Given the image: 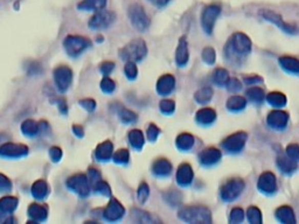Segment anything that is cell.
<instances>
[{"label":"cell","mask_w":299,"mask_h":224,"mask_svg":"<svg viewBox=\"0 0 299 224\" xmlns=\"http://www.w3.org/2000/svg\"><path fill=\"white\" fill-rule=\"evenodd\" d=\"M280 65L286 73L299 75V60L291 56H282L280 59Z\"/></svg>","instance_id":"27"},{"label":"cell","mask_w":299,"mask_h":224,"mask_svg":"<svg viewBox=\"0 0 299 224\" xmlns=\"http://www.w3.org/2000/svg\"><path fill=\"white\" fill-rule=\"evenodd\" d=\"M174 86H176V78L169 74L161 76L157 82V91L161 96L171 94L174 90Z\"/></svg>","instance_id":"19"},{"label":"cell","mask_w":299,"mask_h":224,"mask_svg":"<svg viewBox=\"0 0 299 224\" xmlns=\"http://www.w3.org/2000/svg\"><path fill=\"white\" fill-rule=\"evenodd\" d=\"M114 161L118 165H126L130 160V154H129V151L125 148H120L114 154Z\"/></svg>","instance_id":"40"},{"label":"cell","mask_w":299,"mask_h":224,"mask_svg":"<svg viewBox=\"0 0 299 224\" xmlns=\"http://www.w3.org/2000/svg\"><path fill=\"white\" fill-rule=\"evenodd\" d=\"M243 81L246 84L252 85V84H257V83H262L263 82V78L260 77L259 75H249V76H244Z\"/></svg>","instance_id":"59"},{"label":"cell","mask_w":299,"mask_h":224,"mask_svg":"<svg viewBox=\"0 0 299 224\" xmlns=\"http://www.w3.org/2000/svg\"><path fill=\"white\" fill-rule=\"evenodd\" d=\"M135 215V217H137L136 219L138 222H142V223H147V222H152L153 219L150 216V214L147 213H144V211H140V210H134L132 211Z\"/></svg>","instance_id":"54"},{"label":"cell","mask_w":299,"mask_h":224,"mask_svg":"<svg viewBox=\"0 0 299 224\" xmlns=\"http://www.w3.org/2000/svg\"><path fill=\"white\" fill-rule=\"evenodd\" d=\"M226 106L231 112H240L246 109L247 99L242 96H231L228 98Z\"/></svg>","instance_id":"30"},{"label":"cell","mask_w":299,"mask_h":224,"mask_svg":"<svg viewBox=\"0 0 299 224\" xmlns=\"http://www.w3.org/2000/svg\"><path fill=\"white\" fill-rule=\"evenodd\" d=\"M159 133H160L159 127H158L157 125H155V124H150V126L147 128V132H146L147 139L151 140V142H155V140H157Z\"/></svg>","instance_id":"53"},{"label":"cell","mask_w":299,"mask_h":224,"mask_svg":"<svg viewBox=\"0 0 299 224\" xmlns=\"http://www.w3.org/2000/svg\"><path fill=\"white\" fill-rule=\"evenodd\" d=\"M227 89L230 91V93H238L242 88V84L238 80V78H229L227 82Z\"/></svg>","instance_id":"52"},{"label":"cell","mask_w":299,"mask_h":224,"mask_svg":"<svg viewBox=\"0 0 299 224\" xmlns=\"http://www.w3.org/2000/svg\"><path fill=\"white\" fill-rule=\"evenodd\" d=\"M217 59V54L211 47H206L202 51V60L206 62L207 64H213Z\"/></svg>","instance_id":"46"},{"label":"cell","mask_w":299,"mask_h":224,"mask_svg":"<svg viewBox=\"0 0 299 224\" xmlns=\"http://www.w3.org/2000/svg\"><path fill=\"white\" fill-rule=\"evenodd\" d=\"M124 214H125V209L116 198H111L109 205L106 206V208L103 211V216L109 222L118 221V219L124 216Z\"/></svg>","instance_id":"16"},{"label":"cell","mask_w":299,"mask_h":224,"mask_svg":"<svg viewBox=\"0 0 299 224\" xmlns=\"http://www.w3.org/2000/svg\"><path fill=\"white\" fill-rule=\"evenodd\" d=\"M177 147L181 151H188L194 146V137L189 133H181L177 138Z\"/></svg>","instance_id":"35"},{"label":"cell","mask_w":299,"mask_h":224,"mask_svg":"<svg viewBox=\"0 0 299 224\" xmlns=\"http://www.w3.org/2000/svg\"><path fill=\"white\" fill-rule=\"evenodd\" d=\"M87 176H88L90 186L96 185L99 180H102L101 179V173H99L97 169H95V168H89L88 175H87Z\"/></svg>","instance_id":"51"},{"label":"cell","mask_w":299,"mask_h":224,"mask_svg":"<svg viewBox=\"0 0 299 224\" xmlns=\"http://www.w3.org/2000/svg\"><path fill=\"white\" fill-rule=\"evenodd\" d=\"M49 156H51V159L54 161V163H57V161L61 160L62 158V151L60 147H56L54 146L51 149H49Z\"/></svg>","instance_id":"56"},{"label":"cell","mask_w":299,"mask_h":224,"mask_svg":"<svg viewBox=\"0 0 299 224\" xmlns=\"http://www.w3.org/2000/svg\"><path fill=\"white\" fill-rule=\"evenodd\" d=\"M94 188V192L97 193V194H101L103 196H111V189H110V186L106 184L105 181L103 180H99L96 185L93 186Z\"/></svg>","instance_id":"42"},{"label":"cell","mask_w":299,"mask_h":224,"mask_svg":"<svg viewBox=\"0 0 299 224\" xmlns=\"http://www.w3.org/2000/svg\"><path fill=\"white\" fill-rule=\"evenodd\" d=\"M172 172V165L167 159L165 158H160V159L156 160L152 165V173L156 176H168Z\"/></svg>","instance_id":"22"},{"label":"cell","mask_w":299,"mask_h":224,"mask_svg":"<svg viewBox=\"0 0 299 224\" xmlns=\"http://www.w3.org/2000/svg\"><path fill=\"white\" fill-rule=\"evenodd\" d=\"M251 51V41L244 33H235L226 46V55L230 61H240Z\"/></svg>","instance_id":"1"},{"label":"cell","mask_w":299,"mask_h":224,"mask_svg":"<svg viewBox=\"0 0 299 224\" xmlns=\"http://www.w3.org/2000/svg\"><path fill=\"white\" fill-rule=\"evenodd\" d=\"M129 142H130L131 146L136 148V149H142L144 144H145V139H144V135L142 131L139 130H132L129 132Z\"/></svg>","instance_id":"33"},{"label":"cell","mask_w":299,"mask_h":224,"mask_svg":"<svg viewBox=\"0 0 299 224\" xmlns=\"http://www.w3.org/2000/svg\"><path fill=\"white\" fill-rule=\"evenodd\" d=\"M12 189V182L5 175L0 174V192H10Z\"/></svg>","instance_id":"55"},{"label":"cell","mask_w":299,"mask_h":224,"mask_svg":"<svg viewBox=\"0 0 299 224\" xmlns=\"http://www.w3.org/2000/svg\"><path fill=\"white\" fill-rule=\"evenodd\" d=\"M80 104L84 107V109L88 112H93L95 109H96V102H95L94 99H90V98L83 99V101L80 102Z\"/></svg>","instance_id":"57"},{"label":"cell","mask_w":299,"mask_h":224,"mask_svg":"<svg viewBox=\"0 0 299 224\" xmlns=\"http://www.w3.org/2000/svg\"><path fill=\"white\" fill-rule=\"evenodd\" d=\"M148 195H150V188L147 184H140V186L138 187V190H137V197H138V201L140 203H145L147 201L148 198Z\"/></svg>","instance_id":"45"},{"label":"cell","mask_w":299,"mask_h":224,"mask_svg":"<svg viewBox=\"0 0 299 224\" xmlns=\"http://www.w3.org/2000/svg\"><path fill=\"white\" fill-rule=\"evenodd\" d=\"M49 193V187L48 184L44 180H37L34 182V185L32 186V195L37 200L45 198Z\"/></svg>","instance_id":"32"},{"label":"cell","mask_w":299,"mask_h":224,"mask_svg":"<svg viewBox=\"0 0 299 224\" xmlns=\"http://www.w3.org/2000/svg\"><path fill=\"white\" fill-rule=\"evenodd\" d=\"M180 219L188 223H210L211 213L208 208L202 206L182 207L178 213Z\"/></svg>","instance_id":"2"},{"label":"cell","mask_w":299,"mask_h":224,"mask_svg":"<svg viewBox=\"0 0 299 224\" xmlns=\"http://www.w3.org/2000/svg\"><path fill=\"white\" fill-rule=\"evenodd\" d=\"M147 54V47L145 41L142 39L132 40L129 42L122 51L119 52L120 57L124 61H131V62H139L142 61Z\"/></svg>","instance_id":"3"},{"label":"cell","mask_w":299,"mask_h":224,"mask_svg":"<svg viewBox=\"0 0 299 224\" xmlns=\"http://www.w3.org/2000/svg\"><path fill=\"white\" fill-rule=\"evenodd\" d=\"M28 154V147L23 144L6 143L0 146V156L3 158H22Z\"/></svg>","instance_id":"14"},{"label":"cell","mask_w":299,"mask_h":224,"mask_svg":"<svg viewBox=\"0 0 299 224\" xmlns=\"http://www.w3.org/2000/svg\"><path fill=\"white\" fill-rule=\"evenodd\" d=\"M114 68H115L114 62L106 61V62H103V63L101 64L99 70H101L102 74L104 75V76H108V75H110V73L112 72V70H114Z\"/></svg>","instance_id":"58"},{"label":"cell","mask_w":299,"mask_h":224,"mask_svg":"<svg viewBox=\"0 0 299 224\" xmlns=\"http://www.w3.org/2000/svg\"><path fill=\"white\" fill-rule=\"evenodd\" d=\"M197 122L203 126H208L211 125L215 120H217V112L210 107H205V109H201L198 111L197 114Z\"/></svg>","instance_id":"23"},{"label":"cell","mask_w":299,"mask_h":224,"mask_svg":"<svg viewBox=\"0 0 299 224\" xmlns=\"http://www.w3.org/2000/svg\"><path fill=\"white\" fill-rule=\"evenodd\" d=\"M189 59L188 53V44H187V40L185 36H181L178 43V48L176 52V62L179 67H185Z\"/></svg>","instance_id":"21"},{"label":"cell","mask_w":299,"mask_h":224,"mask_svg":"<svg viewBox=\"0 0 299 224\" xmlns=\"http://www.w3.org/2000/svg\"><path fill=\"white\" fill-rule=\"evenodd\" d=\"M124 73H125V76L130 81H134L137 78V75H138V69H137L136 62L127 61L125 67H124Z\"/></svg>","instance_id":"43"},{"label":"cell","mask_w":299,"mask_h":224,"mask_svg":"<svg viewBox=\"0 0 299 224\" xmlns=\"http://www.w3.org/2000/svg\"><path fill=\"white\" fill-rule=\"evenodd\" d=\"M129 18H130L132 26L137 31L144 32L150 26V19L146 12H145L143 6L138 5V4H134V5L129 7Z\"/></svg>","instance_id":"5"},{"label":"cell","mask_w":299,"mask_h":224,"mask_svg":"<svg viewBox=\"0 0 299 224\" xmlns=\"http://www.w3.org/2000/svg\"><path fill=\"white\" fill-rule=\"evenodd\" d=\"M277 166L283 173L292 174L294 171H296L297 163L294 160H292L291 158H289L288 155L286 156L281 155V156H278V159H277Z\"/></svg>","instance_id":"28"},{"label":"cell","mask_w":299,"mask_h":224,"mask_svg":"<svg viewBox=\"0 0 299 224\" xmlns=\"http://www.w3.org/2000/svg\"><path fill=\"white\" fill-rule=\"evenodd\" d=\"M106 5V0H83L78 4V10L82 11H99Z\"/></svg>","instance_id":"31"},{"label":"cell","mask_w":299,"mask_h":224,"mask_svg":"<svg viewBox=\"0 0 299 224\" xmlns=\"http://www.w3.org/2000/svg\"><path fill=\"white\" fill-rule=\"evenodd\" d=\"M221 151L215 147H208L205 148L203 151L199 154V161L202 166H206V167H209V166H213L215 164H218L220 159H221Z\"/></svg>","instance_id":"17"},{"label":"cell","mask_w":299,"mask_h":224,"mask_svg":"<svg viewBox=\"0 0 299 224\" xmlns=\"http://www.w3.org/2000/svg\"><path fill=\"white\" fill-rule=\"evenodd\" d=\"M54 81H55L57 89H59L61 93L67 91L73 82L72 69L66 67V65L57 67L55 70H54Z\"/></svg>","instance_id":"11"},{"label":"cell","mask_w":299,"mask_h":224,"mask_svg":"<svg viewBox=\"0 0 299 224\" xmlns=\"http://www.w3.org/2000/svg\"><path fill=\"white\" fill-rule=\"evenodd\" d=\"M68 188L72 192L80 195L81 197H87L90 194V184L88 180V176L84 174H76V175L70 176L66 182Z\"/></svg>","instance_id":"7"},{"label":"cell","mask_w":299,"mask_h":224,"mask_svg":"<svg viewBox=\"0 0 299 224\" xmlns=\"http://www.w3.org/2000/svg\"><path fill=\"white\" fill-rule=\"evenodd\" d=\"M244 219V211L242 208H239V207H236V208L232 209L230 211V217H229V221L230 223H241Z\"/></svg>","instance_id":"48"},{"label":"cell","mask_w":299,"mask_h":224,"mask_svg":"<svg viewBox=\"0 0 299 224\" xmlns=\"http://www.w3.org/2000/svg\"><path fill=\"white\" fill-rule=\"evenodd\" d=\"M63 46L68 55L75 57L87 51V49L91 46V41L83 36L69 35L66 37V40L63 41Z\"/></svg>","instance_id":"4"},{"label":"cell","mask_w":299,"mask_h":224,"mask_svg":"<svg viewBox=\"0 0 299 224\" xmlns=\"http://www.w3.org/2000/svg\"><path fill=\"white\" fill-rule=\"evenodd\" d=\"M248 135L246 132H236L227 137L222 142V147L229 153H239L246 146Z\"/></svg>","instance_id":"9"},{"label":"cell","mask_w":299,"mask_h":224,"mask_svg":"<svg viewBox=\"0 0 299 224\" xmlns=\"http://www.w3.org/2000/svg\"><path fill=\"white\" fill-rule=\"evenodd\" d=\"M244 181L240 177L228 180L226 184L221 187V198L226 202H232L238 198L244 189Z\"/></svg>","instance_id":"6"},{"label":"cell","mask_w":299,"mask_h":224,"mask_svg":"<svg viewBox=\"0 0 299 224\" xmlns=\"http://www.w3.org/2000/svg\"><path fill=\"white\" fill-rule=\"evenodd\" d=\"M276 218L281 223L284 224H294L296 223V216L294 211L289 206H282L276 210Z\"/></svg>","instance_id":"24"},{"label":"cell","mask_w":299,"mask_h":224,"mask_svg":"<svg viewBox=\"0 0 299 224\" xmlns=\"http://www.w3.org/2000/svg\"><path fill=\"white\" fill-rule=\"evenodd\" d=\"M101 89H102V91H104L105 94H111V93H114L115 89H116L115 82L112 81L111 78H109L108 76H105V77L102 80V82H101Z\"/></svg>","instance_id":"50"},{"label":"cell","mask_w":299,"mask_h":224,"mask_svg":"<svg viewBox=\"0 0 299 224\" xmlns=\"http://www.w3.org/2000/svg\"><path fill=\"white\" fill-rule=\"evenodd\" d=\"M159 107L163 114L165 115H171L176 110V103L173 101H169V99H164V101L160 102Z\"/></svg>","instance_id":"47"},{"label":"cell","mask_w":299,"mask_h":224,"mask_svg":"<svg viewBox=\"0 0 299 224\" xmlns=\"http://www.w3.org/2000/svg\"><path fill=\"white\" fill-rule=\"evenodd\" d=\"M265 96L267 95H265L264 90L259 86H252L247 90V97L255 103H262L265 99Z\"/></svg>","instance_id":"38"},{"label":"cell","mask_w":299,"mask_h":224,"mask_svg":"<svg viewBox=\"0 0 299 224\" xmlns=\"http://www.w3.org/2000/svg\"><path fill=\"white\" fill-rule=\"evenodd\" d=\"M193 169L188 164H182L179 166L177 171V182L181 187H187L193 181Z\"/></svg>","instance_id":"18"},{"label":"cell","mask_w":299,"mask_h":224,"mask_svg":"<svg viewBox=\"0 0 299 224\" xmlns=\"http://www.w3.org/2000/svg\"><path fill=\"white\" fill-rule=\"evenodd\" d=\"M148 2L158 7H163L165 5H167V4L169 3V0H148Z\"/></svg>","instance_id":"61"},{"label":"cell","mask_w":299,"mask_h":224,"mask_svg":"<svg viewBox=\"0 0 299 224\" xmlns=\"http://www.w3.org/2000/svg\"><path fill=\"white\" fill-rule=\"evenodd\" d=\"M73 130H74V133L76 135L78 138H82V137L84 136V130H83V127L80 125H74Z\"/></svg>","instance_id":"60"},{"label":"cell","mask_w":299,"mask_h":224,"mask_svg":"<svg viewBox=\"0 0 299 224\" xmlns=\"http://www.w3.org/2000/svg\"><path fill=\"white\" fill-rule=\"evenodd\" d=\"M285 152H286V155H288L289 158H291V159L296 161V163H298L299 161V145H297V144L288 145Z\"/></svg>","instance_id":"49"},{"label":"cell","mask_w":299,"mask_h":224,"mask_svg":"<svg viewBox=\"0 0 299 224\" xmlns=\"http://www.w3.org/2000/svg\"><path fill=\"white\" fill-rule=\"evenodd\" d=\"M247 217L249 223L251 224H261L262 223V213L257 207H250L247 210Z\"/></svg>","instance_id":"39"},{"label":"cell","mask_w":299,"mask_h":224,"mask_svg":"<svg viewBox=\"0 0 299 224\" xmlns=\"http://www.w3.org/2000/svg\"><path fill=\"white\" fill-rule=\"evenodd\" d=\"M220 13H221V8L218 5H209L203 10L201 15V26L207 34L213 33L214 25L217 23Z\"/></svg>","instance_id":"8"},{"label":"cell","mask_w":299,"mask_h":224,"mask_svg":"<svg viewBox=\"0 0 299 224\" xmlns=\"http://www.w3.org/2000/svg\"><path fill=\"white\" fill-rule=\"evenodd\" d=\"M268 125L276 131L286 128L289 123V114L283 110H273L270 112L267 118Z\"/></svg>","instance_id":"13"},{"label":"cell","mask_w":299,"mask_h":224,"mask_svg":"<svg viewBox=\"0 0 299 224\" xmlns=\"http://www.w3.org/2000/svg\"><path fill=\"white\" fill-rule=\"evenodd\" d=\"M112 152H114V145L110 140H106L104 143H101L96 147L95 151V156L98 161H108L111 159Z\"/></svg>","instance_id":"25"},{"label":"cell","mask_w":299,"mask_h":224,"mask_svg":"<svg viewBox=\"0 0 299 224\" xmlns=\"http://www.w3.org/2000/svg\"><path fill=\"white\" fill-rule=\"evenodd\" d=\"M118 116L120 120H122L123 123H126V124H130V123H135L137 120V115L135 114L134 111L131 110H127V109H120L118 112Z\"/></svg>","instance_id":"41"},{"label":"cell","mask_w":299,"mask_h":224,"mask_svg":"<svg viewBox=\"0 0 299 224\" xmlns=\"http://www.w3.org/2000/svg\"><path fill=\"white\" fill-rule=\"evenodd\" d=\"M165 200L167 201L169 205H172V206H177V205H179V203L181 202V194L178 192V190H168L167 193L165 194Z\"/></svg>","instance_id":"44"},{"label":"cell","mask_w":299,"mask_h":224,"mask_svg":"<svg viewBox=\"0 0 299 224\" xmlns=\"http://www.w3.org/2000/svg\"><path fill=\"white\" fill-rule=\"evenodd\" d=\"M257 187L265 195H272L277 192V180L271 172H264L259 177Z\"/></svg>","instance_id":"15"},{"label":"cell","mask_w":299,"mask_h":224,"mask_svg":"<svg viewBox=\"0 0 299 224\" xmlns=\"http://www.w3.org/2000/svg\"><path fill=\"white\" fill-rule=\"evenodd\" d=\"M28 215L35 222H44L48 216L47 207L42 205H37V203H32L28 208Z\"/></svg>","instance_id":"26"},{"label":"cell","mask_w":299,"mask_h":224,"mask_svg":"<svg viewBox=\"0 0 299 224\" xmlns=\"http://www.w3.org/2000/svg\"><path fill=\"white\" fill-rule=\"evenodd\" d=\"M260 14L263 16V19L267 20V21L272 23L273 25H276L277 27H280L282 31H284L289 34H297L298 30L294 25H290L284 23V20L282 19V16L280 14H277L276 12H273L271 10H262L260 12Z\"/></svg>","instance_id":"12"},{"label":"cell","mask_w":299,"mask_h":224,"mask_svg":"<svg viewBox=\"0 0 299 224\" xmlns=\"http://www.w3.org/2000/svg\"><path fill=\"white\" fill-rule=\"evenodd\" d=\"M265 99L270 105L275 107H283L286 104V96L284 94L278 93V91H272V93L268 94L265 96Z\"/></svg>","instance_id":"34"},{"label":"cell","mask_w":299,"mask_h":224,"mask_svg":"<svg viewBox=\"0 0 299 224\" xmlns=\"http://www.w3.org/2000/svg\"><path fill=\"white\" fill-rule=\"evenodd\" d=\"M194 98L199 104H207L213 98V90H211V88H208V86H205V88L198 90L195 93Z\"/></svg>","instance_id":"36"},{"label":"cell","mask_w":299,"mask_h":224,"mask_svg":"<svg viewBox=\"0 0 299 224\" xmlns=\"http://www.w3.org/2000/svg\"><path fill=\"white\" fill-rule=\"evenodd\" d=\"M48 125L45 122L36 123L35 120L27 119L22 124V131L26 137H35L40 133L41 131H45Z\"/></svg>","instance_id":"20"},{"label":"cell","mask_w":299,"mask_h":224,"mask_svg":"<svg viewBox=\"0 0 299 224\" xmlns=\"http://www.w3.org/2000/svg\"><path fill=\"white\" fill-rule=\"evenodd\" d=\"M211 78H213V82L217 85L224 86L227 84L228 80H229V73H228L227 70L223 69V68H218V69H215V72L213 73V76H211Z\"/></svg>","instance_id":"37"},{"label":"cell","mask_w":299,"mask_h":224,"mask_svg":"<svg viewBox=\"0 0 299 224\" xmlns=\"http://www.w3.org/2000/svg\"><path fill=\"white\" fill-rule=\"evenodd\" d=\"M19 200L13 196H4L0 198V211L3 214H12L18 207Z\"/></svg>","instance_id":"29"},{"label":"cell","mask_w":299,"mask_h":224,"mask_svg":"<svg viewBox=\"0 0 299 224\" xmlns=\"http://www.w3.org/2000/svg\"><path fill=\"white\" fill-rule=\"evenodd\" d=\"M115 13L110 11L99 10L89 20V27L91 30H104L115 21Z\"/></svg>","instance_id":"10"}]
</instances>
